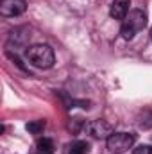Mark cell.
I'll return each instance as SVG.
<instances>
[{"label": "cell", "instance_id": "obj_8", "mask_svg": "<svg viewBox=\"0 0 152 154\" xmlns=\"http://www.w3.org/2000/svg\"><path fill=\"white\" fill-rule=\"evenodd\" d=\"M66 154H88V143L86 142H72L66 145Z\"/></svg>", "mask_w": 152, "mask_h": 154}, {"label": "cell", "instance_id": "obj_10", "mask_svg": "<svg viewBox=\"0 0 152 154\" xmlns=\"http://www.w3.org/2000/svg\"><path fill=\"white\" fill-rule=\"evenodd\" d=\"M45 125H47L45 120H34V122H29V124L25 125V129H27L29 133H32V134H39V133L45 129Z\"/></svg>", "mask_w": 152, "mask_h": 154}, {"label": "cell", "instance_id": "obj_12", "mask_svg": "<svg viewBox=\"0 0 152 154\" xmlns=\"http://www.w3.org/2000/svg\"><path fill=\"white\" fill-rule=\"evenodd\" d=\"M132 154H152V145H140Z\"/></svg>", "mask_w": 152, "mask_h": 154}, {"label": "cell", "instance_id": "obj_5", "mask_svg": "<svg viewBox=\"0 0 152 154\" xmlns=\"http://www.w3.org/2000/svg\"><path fill=\"white\" fill-rule=\"evenodd\" d=\"M88 133L95 138H109L113 134V125L106 120H91L86 125Z\"/></svg>", "mask_w": 152, "mask_h": 154}, {"label": "cell", "instance_id": "obj_11", "mask_svg": "<svg viewBox=\"0 0 152 154\" xmlns=\"http://www.w3.org/2000/svg\"><path fill=\"white\" fill-rule=\"evenodd\" d=\"M140 125L143 127V129H149L152 127V113H145L143 118H141V122H140Z\"/></svg>", "mask_w": 152, "mask_h": 154}, {"label": "cell", "instance_id": "obj_4", "mask_svg": "<svg viewBox=\"0 0 152 154\" xmlns=\"http://www.w3.org/2000/svg\"><path fill=\"white\" fill-rule=\"evenodd\" d=\"M27 11V2L25 0H0V14L5 18H14L20 16Z\"/></svg>", "mask_w": 152, "mask_h": 154}, {"label": "cell", "instance_id": "obj_6", "mask_svg": "<svg viewBox=\"0 0 152 154\" xmlns=\"http://www.w3.org/2000/svg\"><path fill=\"white\" fill-rule=\"evenodd\" d=\"M129 5H131V0H114L109 7V14L114 20H123L127 14H129Z\"/></svg>", "mask_w": 152, "mask_h": 154}, {"label": "cell", "instance_id": "obj_3", "mask_svg": "<svg viewBox=\"0 0 152 154\" xmlns=\"http://www.w3.org/2000/svg\"><path fill=\"white\" fill-rule=\"evenodd\" d=\"M136 136L132 133H113L108 138V149L113 154H123L134 145Z\"/></svg>", "mask_w": 152, "mask_h": 154}, {"label": "cell", "instance_id": "obj_2", "mask_svg": "<svg viewBox=\"0 0 152 154\" xmlns=\"http://www.w3.org/2000/svg\"><path fill=\"white\" fill-rule=\"evenodd\" d=\"M145 25H147V13H145L143 9H132V11H129V14L123 18L120 34H122L123 39L129 41V39L134 38L140 31H143Z\"/></svg>", "mask_w": 152, "mask_h": 154}, {"label": "cell", "instance_id": "obj_9", "mask_svg": "<svg viewBox=\"0 0 152 154\" xmlns=\"http://www.w3.org/2000/svg\"><path fill=\"white\" fill-rule=\"evenodd\" d=\"M36 154H54V143L50 138H41L36 145Z\"/></svg>", "mask_w": 152, "mask_h": 154}, {"label": "cell", "instance_id": "obj_7", "mask_svg": "<svg viewBox=\"0 0 152 154\" xmlns=\"http://www.w3.org/2000/svg\"><path fill=\"white\" fill-rule=\"evenodd\" d=\"M29 39V31L25 27H16L14 31H11L9 34V41L14 43V45H25Z\"/></svg>", "mask_w": 152, "mask_h": 154}, {"label": "cell", "instance_id": "obj_13", "mask_svg": "<svg viewBox=\"0 0 152 154\" xmlns=\"http://www.w3.org/2000/svg\"><path fill=\"white\" fill-rule=\"evenodd\" d=\"M150 39H152V29H150Z\"/></svg>", "mask_w": 152, "mask_h": 154}, {"label": "cell", "instance_id": "obj_1", "mask_svg": "<svg viewBox=\"0 0 152 154\" xmlns=\"http://www.w3.org/2000/svg\"><path fill=\"white\" fill-rule=\"evenodd\" d=\"M25 57H27V61H29L32 66L41 68V70L52 68V66H54V63H56V56H54L52 47L43 45V43L31 45V47L25 50Z\"/></svg>", "mask_w": 152, "mask_h": 154}]
</instances>
